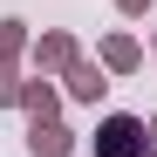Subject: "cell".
Returning <instances> with one entry per match:
<instances>
[{"instance_id": "2", "label": "cell", "mask_w": 157, "mask_h": 157, "mask_svg": "<svg viewBox=\"0 0 157 157\" xmlns=\"http://www.w3.org/2000/svg\"><path fill=\"white\" fill-rule=\"evenodd\" d=\"M75 55H82V48H75V34H68V28H48V34H34V41H28V62H34V75H62Z\"/></svg>"}, {"instance_id": "9", "label": "cell", "mask_w": 157, "mask_h": 157, "mask_svg": "<svg viewBox=\"0 0 157 157\" xmlns=\"http://www.w3.org/2000/svg\"><path fill=\"white\" fill-rule=\"evenodd\" d=\"M150 55H157V34H150Z\"/></svg>"}, {"instance_id": "8", "label": "cell", "mask_w": 157, "mask_h": 157, "mask_svg": "<svg viewBox=\"0 0 157 157\" xmlns=\"http://www.w3.org/2000/svg\"><path fill=\"white\" fill-rule=\"evenodd\" d=\"M116 14H130V21H137V14H150V0H116Z\"/></svg>"}, {"instance_id": "6", "label": "cell", "mask_w": 157, "mask_h": 157, "mask_svg": "<svg viewBox=\"0 0 157 157\" xmlns=\"http://www.w3.org/2000/svg\"><path fill=\"white\" fill-rule=\"evenodd\" d=\"M14 102H21V109H28L34 123H48V116H62V89L48 82V75H34V82H21V96H14Z\"/></svg>"}, {"instance_id": "3", "label": "cell", "mask_w": 157, "mask_h": 157, "mask_svg": "<svg viewBox=\"0 0 157 157\" xmlns=\"http://www.w3.org/2000/svg\"><path fill=\"white\" fill-rule=\"evenodd\" d=\"M62 96H68V102H102V96H109V75H102V62L75 55V62L62 68Z\"/></svg>"}, {"instance_id": "5", "label": "cell", "mask_w": 157, "mask_h": 157, "mask_svg": "<svg viewBox=\"0 0 157 157\" xmlns=\"http://www.w3.org/2000/svg\"><path fill=\"white\" fill-rule=\"evenodd\" d=\"M28 157H75V130H68L62 116L28 123Z\"/></svg>"}, {"instance_id": "7", "label": "cell", "mask_w": 157, "mask_h": 157, "mask_svg": "<svg viewBox=\"0 0 157 157\" xmlns=\"http://www.w3.org/2000/svg\"><path fill=\"white\" fill-rule=\"evenodd\" d=\"M28 41H34V34H28V21H14V14H7V21H0V68H21Z\"/></svg>"}, {"instance_id": "4", "label": "cell", "mask_w": 157, "mask_h": 157, "mask_svg": "<svg viewBox=\"0 0 157 157\" xmlns=\"http://www.w3.org/2000/svg\"><path fill=\"white\" fill-rule=\"evenodd\" d=\"M96 62H102V75H137L144 68V41L137 34H102L96 41Z\"/></svg>"}, {"instance_id": "1", "label": "cell", "mask_w": 157, "mask_h": 157, "mask_svg": "<svg viewBox=\"0 0 157 157\" xmlns=\"http://www.w3.org/2000/svg\"><path fill=\"white\" fill-rule=\"evenodd\" d=\"M150 150V137H144V116H123V109H109L96 123V157H144Z\"/></svg>"}]
</instances>
